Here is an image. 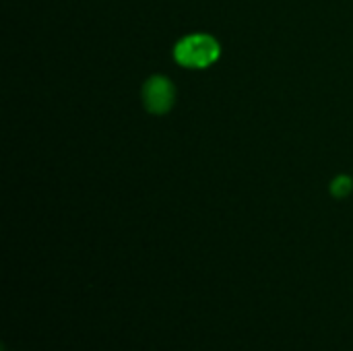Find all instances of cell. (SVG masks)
Instances as JSON below:
<instances>
[{"mask_svg": "<svg viewBox=\"0 0 353 351\" xmlns=\"http://www.w3.org/2000/svg\"><path fill=\"white\" fill-rule=\"evenodd\" d=\"M174 56L182 66L205 68L219 58V43L207 33H194L178 41Z\"/></svg>", "mask_w": 353, "mask_h": 351, "instance_id": "cell-1", "label": "cell"}, {"mask_svg": "<svg viewBox=\"0 0 353 351\" xmlns=\"http://www.w3.org/2000/svg\"><path fill=\"white\" fill-rule=\"evenodd\" d=\"M176 99V89L170 79L165 77H151L143 87V101L145 108L153 114H165L172 110Z\"/></svg>", "mask_w": 353, "mask_h": 351, "instance_id": "cell-2", "label": "cell"}, {"mask_svg": "<svg viewBox=\"0 0 353 351\" xmlns=\"http://www.w3.org/2000/svg\"><path fill=\"white\" fill-rule=\"evenodd\" d=\"M331 192L337 197V199H343L352 192V178L350 176H337L333 182H331Z\"/></svg>", "mask_w": 353, "mask_h": 351, "instance_id": "cell-3", "label": "cell"}]
</instances>
